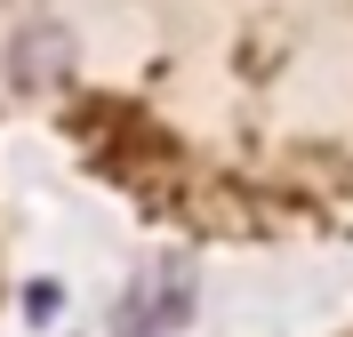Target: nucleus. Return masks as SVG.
Instances as JSON below:
<instances>
[{
  "label": "nucleus",
  "mask_w": 353,
  "mask_h": 337,
  "mask_svg": "<svg viewBox=\"0 0 353 337\" xmlns=\"http://www.w3.org/2000/svg\"><path fill=\"white\" fill-rule=\"evenodd\" d=\"M176 321H185V297L176 289L145 297V305H121V337H153V329H176Z\"/></svg>",
  "instance_id": "1"
},
{
  "label": "nucleus",
  "mask_w": 353,
  "mask_h": 337,
  "mask_svg": "<svg viewBox=\"0 0 353 337\" xmlns=\"http://www.w3.org/2000/svg\"><path fill=\"white\" fill-rule=\"evenodd\" d=\"M24 314H32V321H57V281H32V289H24Z\"/></svg>",
  "instance_id": "3"
},
{
  "label": "nucleus",
  "mask_w": 353,
  "mask_h": 337,
  "mask_svg": "<svg viewBox=\"0 0 353 337\" xmlns=\"http://www.w3.org/2000/svg\"><path fill=\"white\" fill-rule=\"evenodd\" d=\"M57 65H65L57 32H24L17 41V81H57Z\"/></svg>",
  "instance_id": "2"
}]
</instances>
